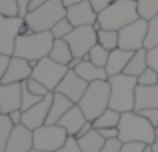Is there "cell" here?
I'll list each match as a JSON object with an SVG mask.
<instances>
[{"mask_svg":"<svg viewBox=\"0 0 158 152\" xmlns=\"http://www.w3.org/2000/svg\"><path fill=\"white\" fill-rule=\"evenodd\" d=\"M54 40L56 38L52 36V32H22L16 38L14 56L36 64L38 60L46 58L50 54Z\"/></svg>","mask_w":158,"mask_h":152,"instance_id":"cell-1","label":"cell"},{"mask_svg":"<svg viewBox=\"0 0 158 152\" xmlns=\"http://www.w3.org/2000/svg\"><path fill=\"white\" fill-rule=\"evenodd\" d=\"M138 6H136V0H114L106 10H102L98 14V28H104V30H116L132 24L134 20H138Z\"/></svg>","mask_w":158,"mask_h":152,"instance_id":"cell-2","label":"cell"},{"mask_svg":"<svg viewBox=\"0 0 158 152\" xmlns=\"http://www.w3.org/2000/svg\"><path fill=\"white\" fill-rule=\"evenodd\" d=\"M118 138L120 142H144V144H154V126L140 116L136 110L122 112L118 124Z\"/></svg>","mask_w":158,"mask_h":152,"instance_id":"cell-3","label":"cell"},{"mask_svg":"<svg viewBox=\"0 0 158 152\" xmlns=\"http://www.w3.org/2000/svg\"><path fill=\"white\" fill-rule=\"evenodd\" d=\"M110 82V108L116 112H132L136 102L138 78L128 74H116L108 78Z\"/></svg>","mask_w":158,"mask_h":152,"instance_id":"cell-4","label":"cell"},{"mask_svg":"<svg viewBox=\"0 0 158 152\" xmlns=\"http://www.w3.org/2000/svg\"><path fill=\"white\" fill-rule=\"evenodd\" d=\"M78 106L84 112V116L90 122H94L106 108H110V82L108 80L90 82Z\"/></svg>","mask_w":158,"mask_h":152,"instance_id":"cell-5","label":"cell"},{"mask_svg":"<svg viewBox=\"0 0 158 152\" xmlns=\"http://www.w3.org/2000/svg\"><path fill=\"white\" fill-rule=\"evenodd\" d=\"M62 18H66V6L62 4V0H50L36 10L28 12L24 16V24L30 32H50L52 26Z\"/></svg>","mask_w":158,"mask_h":152,"instance_id":"cell-6","label":"cell"},{"mask_svg":"<svg viewBox=\"0 0 158 152\" xmlns=\"http://www.w3.org/2000/svg\"><path fill=\"white\" fill-rule=\"evenodd\" d=\"M32 140L36 150L46 152H58L68 140V132L60 124H44L40 128L32 130Z\"/></svg>","mask_w":158,"mask_h":152,"instance_id":"cell-7","label":"cell"},{"mask_svg":"<svg viewBox=\"0 0 158 152\" xmlns=\"http://www.w3.org/2000/svg\"><path fill=\"white\" fill-rule=\"evenodd\" d=\"M68 70L70 68L66 66V64H58V62H54L50 56H46V58L38 60V62L32 66V78L42 82L50 92H54Z\"/></svg>","mask_w":158,"mask_h":152,"instance_id":"cell-8","label":"cell"},{"mask_svg":"<svg viewBox=\"0 0 158 152\" xmlns=\"http://www.w3.org/2000/svg\"><path fill=\"white\" fill-rule=\"evenodd\" d=\"M96 28L94 26H78L66 36V42H68L70 50H72V56L76 60H82L88 56L90 48L94 44H98V36H96Z\"/></svg>","mask_w":158,"mask_h":152,"instance_id":"cell-9","label":"cell"},{"mask_svg":"<svg viewBox=\"0 0 158 152\" xmlns=\"http://www.w3.org/2000/svg\"><path fill=\"white\" fill-rule=\"evenodd\" d=\"M146 32H148V20H144V18H138L132 24L120 28L118 30V48L130 50V52H136L140 48H144Z\"/></svg>","mask_w":158,"mask_h":152,"instance_id":"cell-10","label":"cell"},{"mask_svg":"<svg viewBox=\"0 0 158 152\" xmlns=\"http://www.w3.org/2000/svg\"><path fill=\"white\" fill-rule=\"evenodd\" d=\"M22 16H0V54L14 56L16 38L22 34Z\"/></svg>","mask_w":158,"mask_h":152,"instance_id":"cell-11","label":"cell"},{"mask_svg":"<svg viewBox=\"0 0 158 152\" xmlns=\"http://www.w3.org/2000/svg\"><path fill=\"white\" fill-rule=\"evenodd\" d=\"M52 96H54V92L46 94L38 104H34L28 110H22V124L26 126V128L36 130V128H40V126L46 124L48 112H50V104H52Z\"/></svg>","mask_w":158,"mask_h":152,"instance_id":"cell-12","label":"cell"},{"mask_svg":"<svg viewBox=\"0 0 158 152\" xmlns=\"http://www.w3.org/2000/svg\"><path fill=\"white\" fill-rule=\"evenodd\" d=\"M86 88H88V82L82 80V78L78 76L74 70H68V72H66V76L60 80V84H58V88L54 90V92L64 94V96L70 98L74 104H78V102H80V98L84 96Z\"/></svg>","mask_w":158,"mask_h":152,"instance_id":"cell-13","label":"cell"},{"mask_svg":"<svg viewBox=\"0 0 158 152\" xmlns=\"http://www.w3.org/2000/svg\"><path fill=\"white\" fill-rule=\"evenodd\" d=\"M66 18L72 22L74 28H78V26H94L96 20H98V14L94 12V8L90 6L88 0H82V2L66 8Z\"/></svg>","mask_w":158,"mask_h":152,"instance_id":"cell-14","label":"cell"},{"mask_svg":"<svg viewBox=\"0 0 158 152\" xmlns=\"http://www.w3.org/2000/svg\"><path fill=\"white\" fill-rule=\"evenodd\" d=\"M32 66L34 64L28 62V60L12 56L10 64L6 68V74L2 78V84H20V82H26L32 76Z\"/></svg>","mask_w":158,"mask_h":152,"instance_id":"cell-15","label":"cell"},{"mask_svg":"<svg viewBox=\"0 0 158 152\" xmlns=\"http://www.w3.org/2000/svg\"><path fill=\"white\" fill-rule=\"evenodd\" d=\"M22 106V82L20 84H0V112L10 114Z\"/></svg>","mask_w":158,"mask_h":152,"instance_id":"cell-16","label":"cell"},{"mask_svg":"<svg viewBox=\"0 0 158 152\" xmlns=\"http://www.w3.org/2000/svg\"><path fill=\"white\" fill-rule=\"evenodd\" d=\"M34 148V140H32V130L26 128L24 124H18L12 128V134L8 138V144L4 152H30Z\"/></svg>","mask_w":158,"mask_h":152,"instance_id":"cell-17","label":"cell"},{"mask_svg":"<svg viewBox=\"0 0 158 152\" xmlns=\"http://www.w3.org/2000/svg\"><path fill=\"white\" fill-rule=\"evenodd\" d=\"M86 122H88V118L84 116V112L80 110V106L74 104L72 108H70L68 112H66L64 116L60 118V122H58V124H60L62 128L68 132V136H76V134L80 132V128L86 124Z\"/></svg>","mask_w":158,"mask_h":152,"instance_id":"cell-18","label":"cell"},{"mask_svg":"<svg viewBox=\"0 0 158 152\" xmlns=\"http://www.w3.org/2000/svg\"><path fill=\"white\" fill-rule=\"evenodd\" d=\"M132 54H134V52L122 50V48H114V50H110V54H108V62H106V74H108V78L116 76V74H122L124 68H126V64L130 62Z\"/></svg>","mask_w":158,"mask_h":152,"instance_id":"cell-19","label":"cell"},{"mask_svg":"<svg viewBox=\"0 0 158 152\" xmlns=\"http://www.w3.org/2000/svg\"><path fill=\"white\" fill-rule=\"evenodd\" d=\"M74 72H76V74L80 76L82 80H86L88 84H90V82H96V80H108L106 68H100V66H96V64H92L88 58L78 60Z\"/></svg>","mask_w":158,"mask_h":152,"instance_id":"cell-20","label":"cell"},{"mask_svg":"<svg viewBox=\"0 0 158 152\" xmlns=\"http://www.w3.org/2000/svg\"><path fill=\"white\" fill-rule=\"evenodd\" d=\"M142 108H158V84L154 86H136V102L134 110Z\"/></svg>","mask_w":158,"mask_h":152,"instance_id":"cell-21","label":"cell"},{"mask_svg":"<svg viewBox=\"0 0 158 152\" xmlns=\"http://www.w3.org/2000/svg\"><path fill=\"white\" fill-rule=\"evenodd\" d=\"M72 106H74V102L70 100V98H66L64 94H60V92H54L52 104H50V112H48V118H46V124H58L60 118L64 116Z\"/></svg>","mask_w":158,"mask_h":152,"instance_id":"cell-22","label":"cell"},{"mask_svg":"<svg viewBox=\"0 0 158 152\" xmlns=\"http://www.w3.org/2000/svg\"><path fill=\"white\" fill-rule=\"evenodd\" d=\"M146 68H148V50H146V48H140V50H136L134 54H132L130 62L126 64V68H124L122 74L138 78L144 70H146Z\"/></svg>","mask_w":158,"mask_h":152,"instance_id":"cell-23","label":"cell"},{"mask_svg":"<svg viewBox=\"0 0 158 152\" xmlns=\"http://www.w3.org/2000/svg\"><path fill=\"white\" fill-rule=\"evenodd\" d=\"M48 56H50L54 62H58V64H66V66H68V64L74 60L72 50H70L68 42H66L64 38H56V40H54L52 50H50V54H48Z\"/></svg>","mask_w":158,"mask_h":152,"instance_id":"cell-24","label":"cell"},{"mask_svg":"<svg viewBox=\"0 0 158 152\" xmlns=\"http://www.w3.org/2000/svg\"><path fill=\"white\" fill-rule=\"evenodd\" d=\"M76 140H78V144H80L82 152H100L104 148V144H106V140L102 138V134L98 132L96 128L90 130V132L84 134V136L76 138Z\"/></svg>","mask_w":158,"mask_h":152,"instance_id":"cell-25","label":"cell"},{"mask_svg":"<svg viewBox=\"0 0 158 152\" xmlns=\"http://www.w3.org/2000/svg\"><path fill=\"white\" fill-rule=\"evenodd\" d=\"M120 116H122L120 112H116V110H112V108H106L104 112H102L100 116L92 122V124H94V128H96V130H100V128H118Z\"/></svg>","mask_w":158,"mask_h":152,"instance_id":"cell-26","label":"cell"},{"mask_svg":"<svg viewBox=\"0 0 158 152\" xmlns=\"http://www.w3.org/2000/svg\"><path fill=\"white\" fill-rule=\"evenodd\" d=\"M138 6V16L144 20H152L158 16V0H136Z\"/></svg>","mask_w":158,"mask_h":152,"instance_id":"cell-27","label":"cell"},{"mask_svg":"<svg viewBox=\"0 0 158 152\" xmlns=\"http://www.w3.org/2000/svg\"><path fill=\"white\" fill-rule=\"evenodd\" d=\"M96 36H98V44L104 46L106 50L118 48V32L116 30H104V28H100V30L96 32Z\"/></svg>","mask_w":158,"mask_h":152,"instance_id":"cell-28","label":"cell"},{"mask_svg":"<svg viewBox=\"0 0 158 152\" xmlns=\"http://www.w3.org/2000/svg\"><path fill=\"white\" fill-rule=\"evenodd\" d=\"M108 54H110V50H106L104 46H100V44H94V46L90 48V52H88V56H86V58H88L92 64H96V66L106 68Z\"/></svg>","mask_w":158,"mask_h":152,"instance_id":"cell-29","label":"cell"},{"mask_svg":"<svg viewBox=\"0 0 158 152\" xmlns=\"http://www.w3.org/2000/svg\"><path fill=\"white\" fill-rule=\"evenodd\" d=\"M12 128H14V124H12L10 116H8V114H0V152L6 150V144H8V138H10V134H12Z\"/></svg>","mask_w":158,"mask_h":152,"instance_id":"cell-30","label":"cell"},{"mask_svg":"<svg viewBox=\"0 0 158 152\" xmlns=\"http://www.w3.org/2000/svg\"><path fill=\"white\" fill-rule=\"evenodd\" d=\"M154 46H158V16L148 20V32H146V40H144V48L146 50H150Z\"/></svg>","mask_w":158,"mask_h":152,"instance_id":"cell-31","label":"cell"},{"mask_svg":"<svg viewBox=\"0 0 158 152\" xmlns=\"http://www.w3.org/2000/svg\"><path fill=\"white\" fill-rule=\"evenodd\" d=\"M72 30H74L72 22H70L68 18H62V20H58V22L52 26V30H50V32H52L54 38H66V36H68Z\"/></svg>","mask_w":158,"mask_h":152,"instance_id":"cell-32","label":"cell"},{"mask_svg":"<svg viewBox=\"0 0 158 152\" xmlns=\"http://www.w3.org/2000/svg\"><path fill=\"white\" fill-rule=\"evenodd\" d=\"M0 16H20L18 0H0Z\"/></svg>","mask_w":158,"mask_h":152,"instance_id":"cell-33","label":"cell"},{"mask_svg":"<svg viewBox=\"0 0 158 152\" xmlns=\"http://www.w3.org/2000/svg\"><path fill=\"white\" fill-rule=\"evenodd\" d=\"M40 100H42V98L36 96V94H32L30 90L26 88V84L22 82V106H20V110H28V108H32V106L38 104Z\"/></svg>","mask_w":158,"mask_h":152,"instance_id":"cell-34","label":"cell"},{"mask_svg":"<svg viewBox=\"0 0 158 152\" xmlns=\"http://www.w3.org/2000/svg\"><path fill=\"white\" fill-rule=\"evenodd\" d=\"M24 84H26V88L28 90H30V92L32 94H36V96H40V98H44V96H46V94H50V90H48L46 88V86H44L42 84V82H38V80H34V78H28V80L26 82H24Z\"/></svg>","mask_w":158,"mask_h":152,"instance_id":"cell-35","label":"cell"},{"mask_svg":"<svg viewBox=\"0 0 158 152\" xmlns=\"http://www.w3.org/2000/svg\"><path fill=\"white\" fill-rule=\"evenodd\" d=\"M138 84L140 86H154V84H158V72L154 70V68L148 66L146 70L138 76Z\"/></svg>","mask_w":158,"mask_h":152,"instance_id":"cell-36","label":"cell"},{"mask_svg":"<svg viewBox=\"0 0 158 152\" xmlns=\"http://www.w3.org/2000/svg\"><path fill=\"white\" fill-rule=\"evenodd\" d=\"M138 114L146 118L154 128L158 126V108H142V110H138Z\"/></svg>","mask_w":158,"mask_h":152,"instance_id":"cell-37","label":"cell"},{"mask_svg":"<svg viewBox=\"0 0 158 152\" xmlns=\"http://www.w3.org/2000/svg\"><path fill=\"white\" fill-rule=\"evenodd\" d=\"M58 152H82V148H80V144H78L76 136H68V140L64 142V146Z\"/></svg>","mask_w":158,"mask_h":152,"instance_id":"cell-38","label":"cell"},{"mask_svg":"<svg viewBox=\"0 0 158 152\" xmlns=\"http://www.w3.org/2000/svg\"><path fill=\"white\" fill-rule=\"evenodd\" d=\"M146 144L144 142H122L120 152H144Z\"/></svg>","mask_w":158,"mask_h":152,"instance_id":"cell-39","label":"cell"},{"mask_svg":"<svg viewBox=\"0 0 158 152\" xmlns=\"http://www.w3.org/2000/svg\"><path fill=\"white\" fill-rule=\"evenodd\" d=\"M88 2H90V6L94 8V12H96V14H100V12L106 10V8L110 6L114 0H88Z\"/></svg>","mask_w":158,"mask_h":152,"instance_id":"cell-40","label":"cell"},{"mask_svg":"<svg viewBox=\"0 0 158 152\" xmlns=\"http://www.w3.org/2000/svg\"><path fill=\"white\" fill-rule=\"evenodd\" d=\"M120 146H122L120 138H112V140H106L104 148H102L100 152H120Z\"/></svg>","mask_w":158,"mask_h":152,"instance_id":"cell-41","label":"cell"},{"mask_svg":"<svg viewBox=\"0 0 158 152\" xmlns=\"http://www.w3.org/2000/svg\"><path fill=\"white\" fill-rule=\"evenodd\" d=\"M148 66L154 68V70L158 72V46H154V48L148 50Z\"/></svg>","mask_w":158,"mask_h":152,"instance_id":"cell-42","label":"cell"},{"mask_svg":"<svg viewBox=\"0 0 158 152\" xmlns=\"http://www.w3.org/2000/svg\"><path fill=\"white\" fill-rule=\"evenodd\" d=\"M10 58L12 56H6V54H0V84H2V78L6 74V68L10 64Z\"/></svg>","mask_w":158,"mask_h":152,"instance_id":"cell-43","label":"cell"},{"mask_svg":"<svg viewBox=\"0 0 158 152\" xmlns=\"http://www.w3.org/2000/svg\"><path fill=\"white\" fill-rule=\"evenodd\" d=\"M98 132L102 134L104 140H112V138H118V128H100Z\"/></svg>","mask_w":158,"mask_h":152,"instance_id":"cell-44","label":"cell"},{"mask_svg":"<svg viewBox=\"0 0 158 152\" xmlns=\"http://www.w3.org/2000/svg\"><path fill=\"white\" fill-rule=\"evenodd\" d=\"M8 116H10V120H12V124H14V126L22 124V110H14V112H10Z\"/></svg>","mask_w":158,"mask_h":152,"instance_id":"cell-45","label":"cell"},{"mask_svg":"<svg viewBox=\"0 0 158 152\" xmlns=\"http://www.w3.org/2000/svg\"><path fill=\"white\" fill-rule=\"evenodd\" d=\"M30 2L32 0H18V6H20V16H26L28 14V6H30Z\"/></svg>","mask_w":158,"mask_h":152,"instance_id":"cell-46","label":"cell"},{"mask_svg":"<svg viewBox=\"0 0 158 152\" xmlns=\"http://www.w3.org/2000/svg\"><path fill=\"white\" fill-rule=\"evenodd\" d=\"M90 130H94V124H92V122L88 120V122H86V124H84V126H82V128H80V132L76 134V138H80V136H84V134H88Z\"/></svg>","mask_w":158,"mask_h":152,"instance_id":"cell-47","label":"cell"},{"mask_svg":"<svg viewBox=\"0 0 158 152\" xmlns=\"http://www.w3.org/2000/svg\"><path fill=\"white\" fill-rule=\"evenodd\" d=\"M46 2H50V0H32L30 6H28V12H30V10H36L38 6H42V4H46Z\"/></svg>","mask_w":158,"mask_h":152,"instance_id":"cell-48","label":"cell"},{"mask_svg":"<svg viewBox=\"0 0 158 152\" xmlns=\"http://www.w3.org/2000/svg\"><path fill=\"white\" fill-rule=\"evenodd\" d=\"M78 2H82V0H62V4H64L66 8H68V6H74V4H78Z\"/></svg>","mask_w":158,"mask_h":152,"instance_id":"cell-49","label":"cell"},{"mask_svg":"<svg viewBox=\"0 0 158 152\" xmlns=\"http://www.w3.org/2000/svg\"><path fill=\"white\" fill-rule=\"evenodd\" d=\"M144 152H154V150H152V144H146V148H144Z\"/></svg>","mask_w":158,"mask_h":152,"instance_id":"cell-50","label":"cell"},{"mask_svg":"<svg viewBox=\"0 0 158 152\" xmlns=\"http://www.w3.org/2000/svg\"><path fill=\"white\" fill-rule=\"evenodd\" d=\"M154 142H158V126L154 128Z\"/></svg>","mask_w":158,"mask_h":152,"instance_id":"cell-51","label":"cell"},{"mask_svg":"<svg viewBox=\"0 0 158 152\" xmlns=\"http://www.w3.org/2000/svg\"><path fill=\"white\" fill-rule=\"evenodd\" d=\"M152 150H154V152H158V142H154V144H152Z\"/></svg>","mask_w":158,"mask_h":152,"instance_id":"cell-52","label":"cell"},{"mask_svg":"<svg viewBox=\"0 0 158 152\" xmlns=\"http://www.w3.org/2000/svg\"><path fill=\"white\" fill-rule=\"evenodd\" d=\"M30 152H46V150H36V148H32Z\"/></svg>","mask_w":158,"mask_h":152,"instance_id":"cell-53","label":"cell"},{"mask_svg":"<svg viewBox=\"0 0 158 152\" xmlns=\"http://www.w3.org/2000/svg\"><path fill=\"white\" fill-rule=\"evenodd\" d=\"M0 114H2V112H0Z\"/></svg>","mask_w":158,"mask_h":152,"instance_id":"cell-54","label":"cell"}]
</instances>
